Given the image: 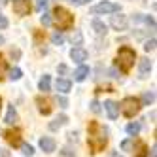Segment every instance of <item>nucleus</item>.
I'll return each mask as SVG.
<instances>
[{
  "label": "nucleus",
  "instance_id": "nucleus-17",
  "mask_svg": "<svg viewBox=\"0 0 157 157\" xmlns=\"http://www.w3.org/2000/svg\"><path fill=\"white\" fill-rule=\"evenodd\" d=\"M87 76H89V68H87V66H83V64H82L80 68H78V70L74 72V80H76V82H83Z\"/></svg>",
  "mask_w": 157,
  "mask_h": 157
},
{
  "label": "nucleus",
  "instance_id": "nucleus-32",
  "mask_svg": "<svg viewBox=\"0 0 157 157\" xmlns=\"http://www.w3.org/2000/svg\"><path fill=\"white\" fill-rule=\"evenodd\" d=\"M6 27H8V19H6V15L0 13V29H6Z\"/></svg>",
  "mask_w": 157,
  "mask_h": 157
},
{
  "label": "nucleus",
  "instance_id": "nucleus-34",
  "mask_svg": "<svg viewBox=\"0 0 157 157\" xmlns=\"http://www.w3.org/2000/svg\"><path fill=\"white\" fill-rule=\"evenodd\" d=\"M6 72V61L2 59V55H0V76Z\"/></svg>",
  "mask_w": 157,
  "mask_h": 157
},
{
  "label": "nucleus",
  "instance_id": "nucleus-35",
  "mask_svg": "<svg viewBox=\"0 0 157 157\" xmlns=\"http://www.w3.org/2000/svg\"><path fill=\"white\" fill-rule=\"evenodd\" d=\"M61 155H64V157H76V155H74V153H72V151H70L68 148H64V150L61 151Z\"/></svg>",
  "mask_w": 157,
  "mask_h": 157
},
{
  "label": "nucleus",
  "instance_id": "nucleus-26",
  "mask_svg": "<svg viewBox=\"0 0 157 157\" xmlns=\"http://www.w3.org/2000/svg\"><path fill=\"white\" fill-rule=\"evenodd\" d=\"M40 21H42L44 27H49V25H51V17H49V13H44V15L40 17Z\"/></svg>",
  "mask_w": 157,
  "mask_h": 157
},
{
  "label": "nucleus",
  "instance_id": "nucleus-2",
  "mask_svg": "<svg viewBox=\"0 0 157 157\" xmlns=\"http://www.w3.org/2000/svg\"><path fill=\"white\" fill-rule=\"evenodd\" d=\"M53 23L57 25V29L59 30H68V29H72L74 27V15L68 12L66 8H63V6H57L53 10Z\"/></svg>",
  "mask_w": 157,
  "mask_h": 157
},
{
  "label": "nucleus",
  "instance_id": "nucleus-40",
  "mask_svg": "<svg viewBox=\"0 0 157 157\" xmlns=\"http://www.w3.org/2000/svg\"><path fill=\"white\" fill-rule=\"evenodd\" d=\"M0 44H4V36L2 34H0Z\"/></svg>",
  "mask_w": 157,
  "mask_h": 157
},
{
  "label": "nucleus",
  "instance_id": "nucleus-39",
  "mask_svg": "<svg viewBox=\"0 0 157 157\" xmlns=\"http://www.w3.org/2000/svg\"><path fill=\"white\" fill-rule=\"evenodd\" d=\"M151 157H157V148H155V146L151 148Z\"/></svg>",
  "mask_w": 157,
  "mask_h": 157
},
{
  "label": "nucleus",
  "instance_id": "nucleus-28",
  "mask_svg": "<svg viewBox=\"0 0 157 157\" xmlns=\"http://www.w3.org/2000/svg\"><path fill=\"white\" fill-rule=\"evenodd\" d=\"M66 2H70V4H74V6H85V4L91 2V0H66Z\"/></svg>",
  "mask_w": 157,
  "mask_h": 157
},
{
  "label": "nucleus",
  "instance_id": "nucleus-4",
  "mask_svg": "<svg viewBox=\"0 0 157 157\" xmlns=\"http://www.w3.org/2000/svg\"><path fill=\"white\" fill-rule=\"evenodd\" d=\"M119 110L125 117H134L140 110V100L136 97H125L119 104Z\"/></svg>",
  "mask_w": 157,
  "mask_h": 157
},
{
  "label": "nucleus",
  "instance_id": "nucleus-3",
  "mask_svg": "<svg viewBox=\"0 0 157 157\" xmlns=\"http://www.w3.org/2000/svg\"><path fill=\"white\" fill-rule=\"evenodd\" d=\"M134 61H136V51L132 48H129V46L119 48V51H117V66L121 68V72H125V74L131 72Z\"/></svg>",
  "mask_w": 157,
  "mask_h": 157
},
{
  "label": "nucleus",
  "instance_id": "nucleus-22",
  "mask_svg": "<svg viewBox=\"0 0 157 157\" xmlns=\"http://www.w3.org/2000/svg\"><path fill=\"white\" fill-rule=\"evenodd\" d=\"M138 131H140V125H138V123H129V125H127V132L132 134V136H136Z\"/></svg>",
  "mask_w": 157,
  "mask_h": 157
},
{
  "label": "nucleus",
  "instance_id": "nucleus-15",
  "mask_svg": "<svg viewBox=\"0 0 157 157\" xmlns=\"http://www.w3.org/2000/svg\"><path fill=\"white\" fill-rule=\"evenodd\" d=\"M91 27H93V30H95V34H97V36H104L106 32H108V27L102 23V21H98V19H95V21H93Z\"/></svg>",
  "mask_w": 157,
  "mask_h": 157
},
{
  "label": "nucleus",
  "instance_id": "nucleus-31",
  "mask_svg": "<svg viewBox=\"0 0 157 157\" xmlns=\"http://www.w3.org/2000/svg\"><path fill=\"white\" fill-rule=\"evenodd\" d=\"M48 2H49V0H38V2H36V8H38L40 12H42V10L48 6Z\"/></svg>",
  "mask_w": 157,
  "mask_h": 157
},
{
  "label": "nucleus",
  "instance_id": "nucleus-27",
  "mask_svg": "<svg viewBox=\"0 0 157 157\" xmlns=\"http://www.w3.org/2000/svg\"><path fill=\"white\" fill-rule=\"evenodd\" d=\"M144 49H146V51H153V49H155V38H151L150 42H146Z\"/></svg>",
  "mask_w": 157,
  "mask_h": 157
},
{
  "label": "nucleus",
  "instance_id": "nucleus-9",
  "mask_svg": "<svg viewBox=\"0 0 157 157\" xmlns=\"http://www.w3.org/2000/svg\"><path fill=\"white\" fill-rule=\"evenodd\" d=\"M110 25L114 27L116 30H125L127 29V17L125 15H112Z\"/></svg>",
  "mask_w": 157,
  "mask_h": 157
},
{
  "label": "nucleus",
  "instance_id": "nucleus-38",
  "mask_svg": "<svg viewBox=\"0 0 157 157\" xmlns=\"http://www.w3.org/2000/svg\"><path fill=\"white\" fill-rule=\"evenodd\" d=\"M59 72H61V74H66V66H64V64L59 66Z\"/></svg>",
  "mask_w": 157,
  "mask_h": 157
},
{
  "label": "nucleus",
  "instance_id": "nucleus-6",
  "mask_svg": "<svg viewBox=\"0 0 157 157\" xmlns=\"http://www.w3.org/2000/svg\"><path fill=\"white\" fill-rule=\"evenodd\" d=\"M4 138L10 146H13V148H17V146H21V132L17 129H10L4 132Z\"/></svg>",
  "mask_w": 157,
  "mask_h": 157
},
{
  "label": "nucleus",
  "instance_id": "nucleus-16",
  "mask_svg": "<svg viewBox=\"0 0 157 157\" xmlns=\"http://www.w3.org/2000/svg\"><path fill=\"white\" fill-rule=\"evenodd\" d=\"M19 117H17V112H15V108H13V104H10L8 106V114H6V123H8V125H13V123L17 121Z\"/></svg>",
  "mask_w": 157,
  "mask_h": 157
},
{
  "label": "nucleus",
  "instance_id": "nucleus-33",
  "mask_svg": "<svg viewBox=\"0 0 157 157\" xmlns=\"http://www.w3.org/2000/svg\"><path fill=\"white\" fill-rule=\"evenodd\" d=\"M91 110L95 112V114H98V112H100V104L97 102V100H93V102H91Z\"/></svg>",
  "mask_w": 157,
  "mask_h": 157
},
{
  "label": "nucleus",
  "instance_id": "nucleus-29",
  "mask_svg": "<svg viewBox=\"0 0 157 157\" xmlns=\"http://www.w3.org/2000/svg\"><path fill=\"white\" fill-rule=\"evenodd\" d=\"M121 148L125 150V151L132 150V140H123V142H121Z\"/></svg>",
  "mask_w": 157,
  "mask_h": 157
},
{
  "label": "nucleus",
  "instance_id": "nucleus-42",
  "mask_svg": "<svg viewBox=\"0 0 157 157\" xmlns=\"http://www.w3.org/2000/svg\"><path fill=\"white\" fill-rule=\"evenodd\" d=\"M0 108H2V98H0Z\"/></svg>",
  "mask_w": 157,
  "mask_h": 157
},
{
  "label": "nucleus",
  "instance_id": "nucleus-21",
  "mask_svg": "<svg viewBox=\"0 0 157 157\" xmlns=\"http://www.w3.org/2000/svg\"><path fill=\"white\" fill-rule=\"evenodd\" d=\"M153 100H155V95H153V91H146V93L142 95V104H144V106H150V104H153Z\"/></svg>",
  "mask_w": 157,
  "mask_h": 157
},
{
  "label": "nucleus",
  "instance_id": "nucleus-30",
  "mask_svg": "<svg viewBox=\"0 0 157 157\" xmlns=\"http://www.w3.org/2000/svg\"><path fill=\"white\" fill-rule=\"evenodd\" d=\"M23 153L25 155H32V153H34V150H32L30 144H23Z\"/></svg>",
  "mask_w": 157,
  "mask_h": 157
},
{
  "label": "nucleus",
  "instance_id": "nucleus-5",
  "mask_svg": "<svg viewBox=\"0 0 157 157\" xmlns=\"http://www.w3.org/2000/svg\"><path fill=\"white\" fill-rule=\"evenodd\" d=\"M119 12V6L117 4H112V2H100L97 6L91 8V13L93 15H102V13H116Z\"/></svg>",
  "mask_w": 157,
  "mask_h": 157
},
{
  "label": "nucleus",
  "instance_id": "nucleus-13",
  "mask_svg": "<svg viewBox=\"0 0 157 157\" xmlns=\"http://www.w3.org/2000/svg\"><path fill=\"white\" fill-rule=\"evenodd\" d=\"M36 104H38V110H40V114H44V116L51 114V102H49L48 98H44V97H38V98H36Z\"/></svg>",
  "mask_w": 157,
  "mask_h": 157
},
{
  "label": "nucleus",
  "instance_id": "nucleus-8",
  "mask_svg": "<svg viewBox=\"0 0 157 157\" xmlns=\"http://www.w3.org/2000/svg\"><path fill=\"white\" fill-rule=\"evenodd\" d=\"M132 153H134V157H148L150 155V150H148V146H146V142L136 140V142H134V146H132Z\"/></svg>",
  "mask_w": 157,
  "mask_h": 157
},
{
  "label": "nucleus",
  "instance_id": "nucleus-37",
  "mask_svg": "<svg viewBox=\"0 0 157 157\" xmlns=\"http://www.w3.org/2000/svg\"><path fill=\"white\" fill-rule=\"evenodd\" d=\"M72 42H76V44H82V34H80V32H76V36H72Z\"/></svg>",
  "mask_w": 157,
  "mask_h": 157
},
{
  "label": "nucleus",
  "instance_id": "nucleus-1",
  "mask_svg": "<svg viewBox=\"0 0 157 157\" xmlns=\"http://www.w3.org/2000/svg\"><path fill=\"white\" fill-rule=\"evenodd\" d=\"M87 144H89V150H91V153H98V151H102L106 148V144H108V131L100 125L98 121H89V125H87Z\"/></svg>",
  "mask_w": 157,
  "mask_h": 157
},
{
  "label": "nucleus",
  "instance_id": "nucleus-23",
  "mask_svg": "<svg viewBox=\"0 0 157 157\" xmlns=\"http://www.w3.org/2000/svg\"><path fill=\"white\" fill-rule=\"evenodd\" d=\"M51 42L55 44V46H61V44L64 42V36L61 34V32H55V34L51 36Z\"/></svg>",
  "mask_w": 157,
  "mask_h": 157
},
{
  "label": "nucleus",
  "instance_id": "nucleus-11",
  "mask_svg": "<svg viewBox=\"0 0 157 157\" xmlns=\"http://www.w3.org/2000/svg\"><path fill=\"white\" fill-rule=\"evenodd\" d=\"M70 57H72V61H74V63L82 64V63L87 59V51H85L83 48H74V49L70 51Z\"/></svg>",
  "mask_w": 157,
  "mask_h": 157
},
{
  "label": "nucleus",
  "instance_id": "nucleus-10",
  "mask_svg": "<svg viewBox=\"0 0 157 157\" xmlns=\"http://www.w3.org/2000/svg\"><path fill=\"white\" fill-rule=\"evenodd\" d=\"M104 108H106V114H108L110 119H116V117L119 116V104L114 102V100H106V102H104Z\"/></svg>",
  "mask_w": 157,
  "mask_h": 157
},
{
  "label": "nucleus",
  "instance_id": "nucleus-20",
  "mask_svg": "<svg viewBox=\"0 0 157 157\" xmlns=\"http://www.w3.org/2000/svg\"><path fill=\"white\" fill-rule=\"evenodd\" d=\"M38 87H40V91H44V93H48V91H49V87H51V78H49L48 74H44V78H42V80H40Z\"/></svg>",
  "mask_w": 157,
  "mask_h": 157
},
{
  "label": "nucleus",
  "instance_id": "nucleus-41",
  "mask_svg": "<svg viewBox=\"0 0 157 157\" xmlns=\"http://www.w3.org/2000/svg\"><path fill=\"white\" fill-rule=\"evenodd\" d=\"M2 4H6V0H0V6H2Z\"/></svg>",
  "mask_w": 157,
  "mask_h": 157
},
{
  "label": "nucleus",
  "instance_id": "nucleus-12",
  "mask_svg": "<svg viewBox=\"0 0 157 157\" xmlns=\"http://www.w3.org/2000/svg\"><path fill=\"white\" fill-rule=\"evenodd\" d=\"M150 72H151V61L150 59H140V63H138V74H140V78H148Z\"/></svg>",
  "mask_w": 157,
  "mask_h": 157
},
{
  "label": "nucleus",
  "instance_id": "nucleus-36",
  "mask_svg": "<svg viewBox=\"0 0 157 157\" xmlns=\"http://www.w3.org/2000/svg\"><path fill=\"white\" fill-rule=\"evenodd\" d=\"M10 55H12V59H19L21 51H19V49H12V51H10Z\"/></svg>",
  "mask_w": 157,
  "mask_h": 157
},
{
  "label": "nucleus",
  "instance_id": "nucleus-7",
  "mask_svg": "<svg viewBox=\"0 0 157 157\" xmlns=\"http://www.w3.org/2000/svg\"><path fill=\"white\" fill-rule=\"evenodd\" d=\"M13 12L17 15H29V12H30V0H13Z\"/></svg>",
  "mask_w": 157,
  "mask_h": 157
},
{
  "label": "nucleus",
  "instance_id": "nucleus-25",
  "mask_svg": "<svg viewBox=\"0 0 157 157\" xmlns=\"http://www.w3.org/2000/svg\"><path fill=\"white\" fill-rule=\"evenodd\" d=\"M55 102H57L61 108H66V106H68V100H66L64 97H59V95H57V98H55Z\"/></svg>",
  "mask_w": 157,
  "mask_h": 157
},
{
  "label": "nucleus",
  "instance_id": "nucleus-19",
  "mask_svg": "<svg viewBox=\"0 0 157 157\" xmlns=\"http://www.w3.org/2000/svg\"><path fill=\"white\" fill-rule=\"evenodd\" d=\"M66 123H68V117H66V116H59V117L55 119L53 123H49V129H51V131H57L59 127L66 125Z\"/></svg>",
  "mask_w": 157,
  "mask_h": 157
},
{
  "label": "nucleus",
  "instance_id": "nucleus-24",
  "mask_svg": "<svg viewBox=\"0 0 157 157\" xmlns=\"http://www.w3.org/2000/svg\"><path fill=\"white\" fill-rule=\"evenodd\" d=\"M21 78V70L19 68H12L10 70V80H19Z\"/></svg>",
  "mask_w": 157,
  "mask_h": 157
},
{
  "label": "nucleus",
  "instance_id": "nucleus-14",
  "mask_svg": "<svg viewBox=\"0 0 157 157\" xmlns=\"http://www.w3.org/2000/svg\"><path fill=\"white\" fill-rule=\"evenodd\" d=\"M55 140L53 138H49V136H44V138H40V148L46 151V153H51V151H55Z\"/></svg>",
  "mask_w": 157,
  "mask_h": 157
},
{
  "label": "nucleus",
  "instance_id": "nucleus-18",
  "mask_svg": "<svg viewBox=\"0 0 157 157\" xmlns=\"http://www.w3.org/2000/svg\"><path fill=\"white\" fill-rule=\"evenodd\" d=\"M55 87H57V91H61V93H68L70 89H72V83L68 82V80H57V83H55Z\"/></svg>",
  "mask_w": 157,
  "mask_h": 157
}]
</instances>
